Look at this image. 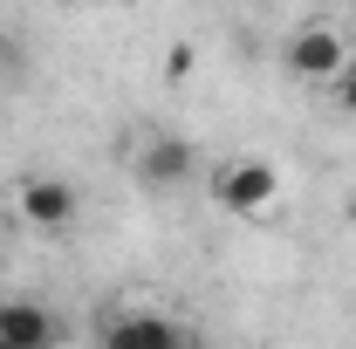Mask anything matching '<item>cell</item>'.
I'll return each mask as SVG.
<instances>
[{
  "instance_id": "cell-5",
  "label": "cell",
  "mask_w": 356,
  "mask_h": 349,
  "mask_svg": "<svg viewBox=\"0 0 356 349\" xmlns=\"http://www.w3.org/2000/svg\"><path fill=\"white\" fill-rule=\"evenodd\" d=\"M103 349H185V329L158 308H124L103 322Z\"/></svg>"
},
{
  "instance_id": "cell-8",
  "label": "cell",
  "mask_w": 356,
  "mask_h": 349,
  "mask_svg": "<svg viewBox=\"0 0 356 349\" xmlns=\"http://www.w3.org/2000/svg\"><path fill=\"white\" fill-rule=\"evenodd\" d=\"M336 103H343V117H356V55H350V69H343V76H336Z\"/></svg>"
},
{
  "instance_id": "cell-11",
  "label": "cell",
  "mask_w": 356,
  "mask_h": 349,
  "mask_svg": "<svg viewBox=\"0 0 356 349\" xmlns=\"http://www.w3.org/2000/svg\"><path fill=\"white\" fill-rule=\"evenodd\" d=\"M185 349H199V343H192V336H185Z\"/></svg>"
},
{
  "instance_id": "cell-10",
  "label": "cell",
  "mask_w": 356,
  "mask_h": 349,
  "mask_svg": "<svg viewBox=\"0 0 356 349\" xmlns=\"http://www.w3.org/2000/svg\"><path fill=\"white\" fill-rule=\"evenodd\" d=\"M350 35H356V0H350Z\"/></svg>"
},
{
  "instance_id": "cell-7",
  "label": "cell",
  "mask_w": 356,
  "mask_h": 349,
  "mask_svg": "<svg viewBox=\"0 0 356 349\" xmlns=\"http://www.w3.org/2000/svg\"><path fill=\"white\" fill-rule=\"evenodd\" d=\"M192 69H199V48H192V42H172V48H165V76H172V83H185Z\"/></svg>"
},
{
  "instance_id": "cell-6",
  "label": "cell",
  "mask_w": 356,
  "mask_h": 349,
  "mask_svg": "<svg viewBox=\"0 0 356 349\" xmlns=\"http://www.w3.org/2000/svg\"><path fill=\"white\" fill-rule=\"evenodd\" d=\"M192 165H199V158H192V144H185V137H172V131L137 144V178H144L151 192H178V185L192 178Z\"/></svg>"
},
{
  "instance_id": "cell-1",
  "label": "cell",
  "mask_w": 356,
  "mask_h": 349,
  "mask_svg": "<svg viewBox=\"0 0 356 349\" xmlns=\"http://www.w3.org/2000/svg\"><path fill=\"white\" fill-rule=\"evenodd\" d=\"M281 69L295 76V83L309 89H329L343 69H350V28H336V21H302L288 48H281Z\"/></svg>"
},
{
  "instance_id": "cell-4",
  "label": "cell",
  "mask_w": 356,
  "mask_h": 349,
  "mask_svg": "<svg viewBox=\"0 0 356 349\" xmlns=\"http://www.w3.org/2000/svg\"><path fill=\"white\" fill-rule=\"evenodd\" d=\"M55 343H62V322L48 302H35V295L0 302V349H55Z\"/></svg>"
},
{
  "instance_id": "cell-3",
  "label": "cell",
  "mask_w": 356,
  "mask_h": 349,
  "mask_svg": "<svg viewBox=\"0 0 356 349\" xmlns=\"http://www.w3.org/2000/svg\"><path fill=\"white\" fill-rule=\"evenodd\" d=\"M14 213L28 219L35 233H69L76 226V213H83V192L69 185V178H55V172H28V178H14Z\"/></svg>"
},
{
  "instance_id": "cell-2",
  "label": "cell",
  "mask_w": 356,
  "mask_h": 349,
  "mask_svg": "<svg viewBox=\"0 0 356 349\" xmlns=\"http://www.w3.org/2000/svg\"><path fill=\"white\" fill-rule=\"evenodd\" d=\"M213 206L233 219H274L281 206V172L267 158H226L213 172Z\"/></svg>"
},
{
  "instance_id": "cell-9",
  "label": "cell",
  "mask_w": 356,
  "mask_h": 349,
  "mask_svg": "<svg viewBox=\"0 0 356 349\" xmlns=\"http://www.w3.org/2000/svg\"><path fill=\"white\" fill-rule=\"evenodd\" d=\"M343 219H350V233H356V185L343 192Z\"/></svg>"
}]
</instances>
